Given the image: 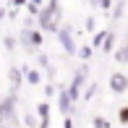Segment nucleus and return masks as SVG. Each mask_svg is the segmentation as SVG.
<instances>
[{"label":"nucleus","instance_id":"f257e3e1","mask_svg":"<svg viewBox=\"0 0 128 128\" xmlns=\"http://www.w3.org/2000/svg\"><path fill=\"white\" fill-rule=\"evenodd\" d=\"M39 21V32H60L63 29V10H60V0H47L42 10L37 16Z\"/></svg>","mask_w":128,"mask_h":128},{"label":"nucleus","instance_id":"f03ea898","mask_svg":"<svg viewBox=\"0 0 128 128\" xmlns=\"http://www.w3.org/2000/svg\"><path fill=\"white\" fill-rule=\"evenodd\" d=\"M86 76H89V66H86V63H81V66L76 68V73H73L71 86H68V94H71V100H73V102L81 97V86L86 84Z\"/></svg>","mask_w":128,"mask_h":128},{"label":"nucleus","instance_id":"7ed1b4c3","mask_svg":"<svg viewBox=\"0 0 128 128\" xmlns=\"http://www.w3.org/2000/svg\"><path fill=\"white\" fill-rule=\"evenodd\" d=\"M58 42H60V47L66 50V55H73V52H78V47H76V39H73V29L71 26H63L60 32H58Z\"/></svg>","mask_w":128,"mask_h":128},{"label":"nucleus","instance_id":"20e7f679","mask_svg":"<svg viewBox=\"0 0 128 128\" xmlns=\"http://www.w3.org/2000/svg\"><path fill=\"white\" fill-rule=\"evenodd\" d=\"M107 84H110V92H112V94H126V92H128V76H126V73H110V81H107Z\"/></svg>","mask_w":128,"mask_h":128},{"label":"nucleus","instance_id":"39448f33","mask_svg":"<svg viewBox=\"0 0 128 128\" xmlns=\"http://www.w3.org/2000/svg\"><path fill=\"white\" fill-rule=\"evenodd\" d=\"M21 44L24 47H39L42 44V32H34V29H24V32L18 34Z\"/></svg>","mask_w":128,"mask_h":128},{"label":"nucleus","instance_id":"423d86ee","mask_svg":"<svg viewBox=\"0 0 128 128\" xmlns=\"http://www.w3.org/2000/svg\"><path fill=\"white\" fill-rule=\"evenodd\" d=\"M58 107H60L63 118H68V115L73 112V100H71V94H68V89H66V86L58 92Z\"/></svg>","mask_w":128,"mask_h":128},{"label":"nucleus","instance_id":"0eeeda50","mask_svg":"<svg viewBox=\"0 0 128 128\" xmlns=\"http://www.w3.org/2000/svg\"><path fill=\"white\" fill-rule=\"evenodd\" d=\"M3 115L5 120H16V94L3 97Z\"/></svg>","mask_w":128,"mask_h":128},{"label":"nucleus","instance_id":"6e6552de","mask_svg":"<svg viewBox=\"0 0 128 128\" xmlns=\"http://www.w3.org/2000/svg\"><path fill=\"white\" fill-rule=\"evenodd\" d=\"M37 115H39V128H50V102H39Z\"/></svg>","mask_w":128,"mask_h":128},{"label":"nucleus","instance_id":"1a4fd4ad","mask_svg":"<svg viewBox=\"0 0 128 128\" xmlns=\"http://www.w3.org/2000/svg\"><path fill=\"white\" fill-rule=\"evenodd\" d=\"M8 78H10V86H13V92L16 89H18V84H21V81H24L26 76H24V71H21V68H10V73H8Z\"/></svg>","mask_w":128,"mask_h":128},{"label":"nucleus","instance_id":"9d476101","mask_svg":"<svg viewBox=\"0 0 128 128\" xmlns=\"http://www.w3.org/2000/svg\"><path fill=\"white\" fill-rule=\"evenodd\" d=\"M24 76H26V81L32 86H39V84H42V73L34 71V68H24Z\"/></svg>","mask_w":128,"mask_h":128},{"label":"nucleus","instance_id":"9b49d317","mask_svg":"<svg viewBox=\"0 0 128 128\" xmlns=\"http://www.w3.org/2000/svg\"><path fill=\"white\" fill-rule=\"evenodd\" d=\"M115 60H118L120 66H128V39L120 44L118 50H115Z\"/></svg>","mask_w":128,"mask_h":128},{"label":"nucleus","instance_id":"f8f14e48","mask_svg":"<svg viewBox=\"0 0 128 128\" xmlns=\"http://www.w3.org/2000/svg\"><path fill=\"white\" fill-rule=\"evenodd\" d=\"M107 34H110V29H102V32H97V34H94V39H92V47H102L104 39H107Z\"/></svg>","mask_w":128,"mask_h":128},{"label":"nucleus","instance_id":"ddd939ff","mask_svg":"<svg viewBox=\"0 0 128 128\" xmlns=\"http://www.w3.org/2000/svg\"><path fill=\"white\" fill-rule=\"evenodd\" d=\"M102 52H115V32L107 34V39H104V44H102Z\"/></svg>","mask_w":128,"mask_h":128},{"label":"nucleus","instance_id":"4468645a","mask_svg":"<svg viewBox=\"0 0 128 128\" xmlns=\"http://www.w3.org/2000/svg\"><path fill=\"white\" fill-rule=\"evenodd\" d=\"M92 128H110V120L102 118V115H94L92 118Z\"/></svg>","mask_w":128,"mask_h":128},{"label":"nucleus","instance_id":"2eb2a0df","mask_svg":"<svg viewBox=\"0 0 128 128\" xmlns=\"http://www.w3.org/2000/svg\"><path fill=\"white\" fill-rule=\"evenodd\" d=\"M118 123L120 126H128V104H123V107L118 110Z\"/></svg>","mask_w":128,"mask_h":128},{"label":"nucleus","instance_id":"dca6fc26","mask_svg":"<svg viewBox=\"0 0 128 128\" xmlns=\"http://www.w3.org/2000/svg\"><path fill=\"white\" fill-rule=\"evenodd\" d=\"M123 8H126V0H118V3H115V8H112V18H115V21L123 16Z\"/></svg>","mask_w":128,"mask_h":128},{"label":"nucleus","instance_id":"f3484780","mask_svg":"<svg viewBox=\"0 0 128 128\" xmlns=\"http://www.w3.org/2000/svg\"><path fill=\"white\" fill-rule=\"evenodd\" d=\"M78 55H81V60L86 63V60H89V58H92V44H84V47L78 50Z\"/></svg>","mask_w":128,"mask_h":128},{"label":"nucleus","instance_id":"a211bd4d","mask_svg":"<svg viewBox=\"0 0 128 128\" xmlns=\"http://www.w3.org/2000/svg\"><path fill=\"white\" fill-rule=\"evenodd\" d=\"M26 10H29V16H39V10H42V8H37V5L29 3V5H26Z\"/></svg>","mask_w":128,"mask_h":128},{"label":"nucleus","instance_id":"6ab92c4d","mask_svg":"<svg viewBox=\"0 0 128 128\" xmlns=\"http://www.w3.org/2000/svg\"><path fill=\"white\" fill-rule=\"evenodd\" d=\"M94 92H97V84H92L89 89H86V94H84V100H92V97H94Z\"/></svg>","mask_w":128,"mask_h":128},{"label":"nucleus","instance_id":"aec40b11","mask_svg":"<svg viewBox=\"0 0 128 128\" xmlns=\"http://www.w3.org/2000/svg\"><path fill=\"white\" fill-rule=\"evenodd\" d=\"M44 97H55V86L52 84H44Z\"/></svg>","mask_w":128,"mask_h":128},{"label":"nucleus","instance_id":"412c9836","mask_svg":"<svg viewBox=\"0 0 128 128\" xmlns=\"http://www.w3.org/2000/svg\"><path fill=\"white\" fill-rule=\"evenodd\" d=\"M100 8L102 10H110V8H112V0H100Z\"/></svg>","mask_w":128,"mask_h":128},{"label":"nucleus","instance_id":"4be33fe9","mask_svg":"<svg viewBox=\"0 0 128 128\" xmlns=\"http://www.w3.org/2000/svg\"><path fill=\"white\" fill-rule=\"evenodd\" d=\"M94 24H97L94 16H89V18H86V29H89V32H94Z\"/></svg>","mask_w":128,"mask_h":128},{"label":"nucleus","instance_id":"5701e85b","mask_svg":"<svg viewBox=\"0 0 128 128\" xmlns=\"http://www.w3.org/2000/svg\"><path fill=\"white\" fill-rule=\"evenodd\" d=\"M5 47L13 50V47H16V39H13V37H5Z\"/></svg>","mask_w":128,"mask_h":128},{"label":"nucleus","instance_id":"b1692460","mask_svg":"<svg viewBox=\"0 0 128 128\" xmlns=\"http://www.w3.org/2000/svg\"><path fill=\"white\" fill-rule=\"evenodd\" d=\"M32 5H37V8H44V0H29Z\"/></svg>","mask_w":128,"mask_h":128},{"label":"nucleus","instance_id":"393cba45","mask_svg":"<svg viewBox=\"0 0 128 128\" xmlns=\"http://www.w3.org/2000/svg\"><path fill=\"white\" fill-rule=\"evenodd\" d=\"M63 126H66V128H73V120H71V115H68V118L63 120Z\"/></svg>","mask_w":128,"mask_h":128},{"label":"nucleus","instance_id":"a878e982","mask_svg":"<svg viewBox=\"0 0 128 128\" xmlns=\"http://www.w3.org/2000/svg\"><path fill=\"white\" fill-rule=\"evenodd\" d=\"M0 123H5V115H3V100H0Z\"/></svg>","mask_w":128,"mask_h":128},{"label":"nucleus","instance_id":"bb28decb","mask_svg":"<svg viewBox=\"0 0 128 128\" xmlns=\"http://www.w3.org/2000/svg\"><path fill=\"white\" fill-rule=\"evenodd\" d=\"M13 3H16V5H24V8H26V5H29V0H13Z\"/></svg>","mask_w":128,"mask_h":128},{"label":"nucleus","instance_id":"cd10ccee","mask_svg":"<svg viewBox=\"0 0 128 128\" xmlns=\"http://www.w3.org/2000/svg\"><path fill=\"white\" fill-rule=\"evenodd\" d=\"M89 3H92V5H100V0H89Z\"/></svg>","mask_w":128,"mask_h":128}]
</instances>
